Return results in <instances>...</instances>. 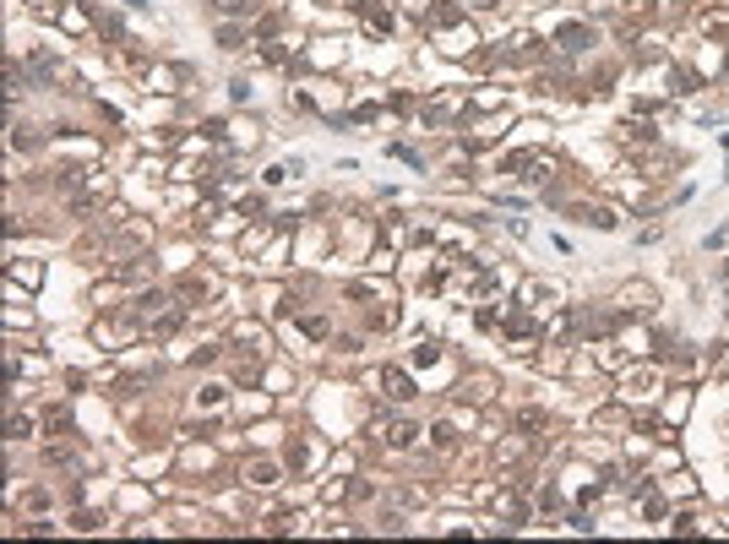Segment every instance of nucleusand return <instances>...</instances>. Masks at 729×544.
I'll return each instance as SVG.
<instances>
[{
    "label": "nucleus",
    "instance_id": "nucleus-1",
    "mask_svg": "<svg viewBox=\"0 0 729 544\" xmlns=\"http://www.w3.org/2000/svg\"><path fill=\"white\" fill-rule=\"evenodd\" d=\"M555 44H561L566 55H577V49H588V44H593V33L582 28V22H566V28L555 33Z\"/></svg>",
    "mask_w": 729,
    "mask_h": 544
},
{
    "label": "nucleus",
    "instance_id": "nucleus-2",
    "mask_svg": "<svg viewBox=\"0 0 729 544\" xmlns=\"http://www.w3.org/2000/svg\"><path fill=\"white\" fill-rule=\"evenodd\" d=\"M386 392H392V397L403 403V397H413V381L403 376V370H386Z\"/></svg>",
    "mask_w": 729,
    "mask_h": 544
},
{
    "label": "nucleus",
    "instance_id": "nucleus-3",
    "mask_svg": "<svg viewBox=\"0 0 729 544\" xmlns=\"http://www.w3.org/2000/svg\"><path fill=\"white\" fill-rule=\"evenodd\" d=\"M507 332H517V338H528V332H534V321L523 316V311H511V316H507Z\"/></svg>",
    "mask_w": 729,
    "mask_h": 544
},
{
    "label": "nucleus",
    "instance_id": "nucleus-4",
    "mask_svg": "<svg viewBox=\"0 0 729 544\" xmlns=\"http://www.w3.org/2000/svg\"><path fill=\"white\" fill-rule=\"evenodd\" d=\"M365 22H370V33H392V17H386V11H376V6L365 11Z\"/></svg>",
    "mask_w": 729,
    "mask_h": 544
},
{
    "label": "nucleus",
    "instance_id": "nucleus-5",
    "mask_svg": "<svg viewBox=\"0 0 729 544\" xmlns=\"http://www.w3.org/2000/svg\"><path fill=\"white\" fill-rule=\"evenodd\" d=\"M430 22H436V28H452V22H457V6H436Z\"/></svg>",
    "mask_w": 729,
    "mask_h": 544
},
{
    "label": "nucleus",
    "instance_id": "nucleus-6",
    "mask_svg": "<svg viewBox=\"0 0 729 544\" xmlns=\"http://www.w3.org/2000/svg\"><path fill=\"white\" fill-rule=\"evenodd\" d=\"M413 436H419L413 425H392V447H413Z\"/></svg>",
    "mask_w": 729,
    "mask_h": 544
},
{
    "label": "nucleus",
    "instance_id": "nucleus-7",
    "mask_svg": "<svg viewBox=\"0 0 729 544\" xmlns=\"http://www.w3.org/2000/svg\"><path fill=\"white\" fill-rule=\"evenodd\" d=\"M436 359H441L436 343H419V349H413V365H436Z\"/></svg>",
    "mask_w": 729,
    "mask_h": 544
},
{
    "label": "nucleus",
    "instance_id": "nucleus-8",
    "mask_svg": "<svg viewBox=\"0 0 729 544\" xmlns=\"http://www.w3.org/2000/svg\"><path fill=\"white\" fill-rule=\"evenodd\" d=\"M251 479H256V484H278V468H272V463H256Z\"/></svg>",
    "mask_w": 729,
    "mask_h": 544
},
{
    "label": "nucleus",
    "instance_id": "nucleus-9",
    "mask_svg": "<svg viewBox=\"0 0 729 544\" xmlns=\"http://www.w3.org/2000/svg\"><path fill=\"white\" fill-rule=\"evenodd\" d=\"M436 447H441V452H452V447H457V436H452V425H436Z\"/></svg>",
    "mask_w": 729,
    "mask_h": 544
},
{
    "label": "nucleus",
    "instance_id": "nucleus-10",
    "mask_svg": "<svg viewBox=\"0 0 729 544\" xmlns=\"http://www.w3.org/2000/svg\"><path fill=\"white\" fill-rule=\"evenodd\" d=\"M223 11H256V0H218Z\"/></svg>",
    "mask_w": 729,
    "mask_h": 544
},
{
    "label": "nucleus",
    "instance_id": "nucleus-11",
    "mask_svg": "<svg viewBox=\"0 0 729 544\" xmlns=\"http://www.w3.org/2000/svg\"><path fill=\"white\" fill-rule=\"evenodd\" d=\"M474 6H495V0H474Z\"/></svg>",
    "mask_w": 729,
    "mask_h": 544
}]
</instances>
